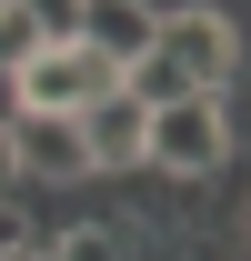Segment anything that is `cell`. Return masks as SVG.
<instances>
[{
	"instance_id": "7c38bea8",
	"label": "cell",
	"mask_w": 251,
	"mask_h": 261,
	"mask_svg": "<svg viewBox=\"0 0 251 261\" xmlns=\"http://www.w3.org/2000/svg\"><path fill=\"white\" fill-rule=\"evenodd\" d=\"M10 191H20V171H10V141H0V201H10Z\"/></svg>"
},
{
	"instance_id": "5b68a950",
	"label": "cell",
	"mask_w": 251,
	"mask_h": 261,
	"mask_svg": "<svg viewBox=\"0 0 251 261\" xmlns=\"http://www.w3.org/2000/svg\"><path fill=\"white\" fill-rule=\"evenodd\" d=\"M151 31H161L151 0H81V40H91L111 70H141V61H151Z\"/></svg>"
},
{
	"instance_id": "6da1fadb",
	"label": "cell",
	"mask_w": 251,
	"mask_h": 261,
	"mask_svg": "<svg viewBox=\"0 0 251 261\" xmlns=\"http://www.w3.org/2000/svg\"><path fill=\"white\" fill-rule=\"evenodd\" d=\"M231 70H241V40H231L221 10H161L151 61L121 70V91L141 100V111H171V100H221V91H231Z\"/></svg>"
},
{
	"instance_id": "30bf717a",
	"label": "cell",
	"mask_w": 251,
	"mask_h": 261,
	"mask_svg": "<svg viewBox=\"0 0 251 261\" xmlns=\"http://www.w3.org/2000/svg\"><path fill=\"white\" fill-rule=\"evenodd\" d=\"M20 241H31V221H20V211L0 201V251H20Z\"/></svg>"
},
{
	"instance_id": "7a4b0ae2",
	"label": "cell",
	"mask_w": 251,
	"mask_h": 261,
	"mask_svg": "<svg viewBox=\"0 0 251 261\" xmlns=\"http://www.w3.org/2000/svg\"><path fill=\"white\" fill-rule=\"evenodd\" d=\"M141 161L171 171V181H211V171L231 161V121H221V100H171V111H151Z\"/></svg>"
},
{
	"instance_id": "52a82bcc",
	"label": "cell",
	"mask_w": 251,
	"mask_h": 261,
	"mask_svg": "<svg viewBox=\"0 0 251 261\" xmlns=\"http://www.w3.org/2000/svg\"><path fill=\"white\" fill-rule=\"evenodd\" d=\"M51 261H141V241H131V221H70Z\"/></svg>"
},
{
	"instance_id": "4fadbf2b",
	"label": "cell",
	"mask_w": 251,
	"mask_h": 261,
	"mask_svg": "<svg viewBox=\"0 0 251 261\" xmlns=\"http://www.w3.org/2000/svg\"><path fill=\"white\" fill-rule=\"evenodd\" d=\"M0 261H51V241H20V251H0Z\"/></svg>"
},
{
	"instance_id": "8992f818",
	"label": "cell",
	"mask_w": 251,
	"mask_h": 261,
	"mask_svg": "<svg viewBox=\"0 0 251 261\" xmlns=\"http://www.w3.org/2000/svg\"><path fill=\"white\" fill-rule=\"evenodd\" d=\"M81 141H91V171H131L141 141H151V111H141L131 91H101L91 111H81Z\"/></svg>"
},
{
	"instance_id": "8fae6325",
	"label": "cell",
	"mask_w": 251,
	"mask_h": 261,
	"mask_svg": "<svg viewBox=\"0 0 251 261\" xmlns=\"http://www.w3.org/2000/svg\"><path fill=\"white\" fill-rule=\"evenodd\" d=\"M20 121V81H10V70H0V130Z\"/></svg>"
},
{
	"instance_id": "277c9868",
	"label": "cell",
	"mask_w": 251,
	"mask_h": 261,
	"mask_svg": "<svg viewBox=\"0 0 251 261\" xmlns=\"http://www.w3.org/2000/svg\"><path fill=\"white\" fill-rule=\"evenodd\" d=\"M0 141H10V171L20 181H91V141H81L70 111H20Z\"/></svg>"
},
{
	"instance_id": "ba28073f",
	"label": "cell",
	"mask_w": 251,
	"mask_h": 261,
	"mask_svg": "<svg viewBox=\"0 0 251 261\" xmlns=\"http://www.w3.org/2000/svg\"><path fill=\"white\" fill-rule=\"evenodd\" d=\"M51 40H40V20L20 10V0H0V70H20V61H40Z\"/></svg>"
},
{
	"instance_id": "9c48e42d",
	"label": "cell",
	"mask_w": 251,
	"mask_h": 261,
	"mask_svg": "<svg viewBox=\"0 0 251 261\" xmlns=\"http://www.w3.org/2000/svg\"><path fill=\"white\" fill-rule=\"evenodd\" d=\"M20 10L40 20V40H81V0H20Z\"/></svg>"
},
{
	"instance_id": "3957f363",
	"label": "cell",
	"mask_w": 251,
	"mask_h": 261,
	"mask_svg": "<svg viewBox=\"0 0 251 261\" xmlns=\"http://www.w3.org/2000/svg\"><path fill=\"white\" fill-rule=\"evenodd\" d=\"M10 81H20V111H70V121H81L101 91H121V70L101 61L91 40H51V50H40V61H20Z\"/></svg>"
}]
</instances>
